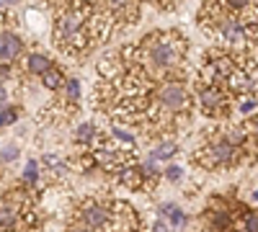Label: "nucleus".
Segmentation results:
<instances>
[{"label": "nucleus", "instance_id": "obj_1", "mask_svg": "<svg viewBox=\"0 0 258 232\" xmlns=\"http://www.w3.org/2000/svg\"><path fill=\"white\" fill-rule=\"evenodd\" d=\"M124 65H135L145 70L153 83H170L181 80L183 75V62L188 52V41L178 31H153L137 44L119 49Z\"/></svg>", "mask_w": 258, "mask_h": 232}, {"label": "nucleus", "instance_id": "obj_2", "mask_svg": "<svg viewBox=\"0 0 258 232\" xmlns=\"http://www.w3.org/2000/svg\"><path fill=\"white\" fill-rule=\"evenodd\" d=\"M52 16V41L62 54L80 59L96 47L88 29V3H57Z\"/></svg>", "mask_w": 258, "mask_h": 232}, {"label": "nucleus", "instance_id": "obj_3", "mask_svg": "<svg viewBox=\"0 0 258 232\" xmlns=\"http://www.w3.org/2000/svg\"><path fill=\"white\" fill-rule=\"evenodd\" d=\"M199 29L214 39V44L230 47V44H248V26L243 16H235L227 11L225 3H207L199 8Z\"/></svg>", "mask_w": 258, "mask_h": 232}, {"label": "nucleus", "instance_id": "obj_4", "mask_svg": "<svg viewBox=\"0 0 258 232\" xmlns=\"http://www.w3.org/2000/svg\"><path fill=\"white\" fill-rule=\"evenodd\" d=\"M150 103L155 109L176 116L181 121H188V111H191V93L186 88L183 80H170V83H160L150 96Z\"/></svg>", "mask_w": 258, "mask_h": 232}, {"label": "nucleus", "instance_id": "obj_5", "mask_svg": "<svg viewBox=\"0 0 258 232\" xmlns=\"http://www.w3.org/2000/svg\"><path fill=\"white\" fill-rule=\"evenodd\" d=\"M240 155H243V147H235L232 142L222 137V132H217L212 139L199 144V150L194 152V163L207 168V171H217V168L235 165L240 160Z\"/></svg>", "mask_w": 258, "mask_h": 232}, {"label": "nucleus", "instance_id": "obj_6", "mask_svg": "<svg viewBox=\"0 0 258 232\" xmlns=\"http://www.w3.org/2000/svg\"><path fill=\"white\" fill-rule=\"evenodd\" d=\"M70 222L91 227L93 232H109V227H111V199H101V196L80 199L73 206Z\"/></svg>", "mask_w": 258, "mask_h": 232}, {"label": "nucleus", "instance_id": "obj_7", "mask_svg": "<svg viewBox=\"0 0 258 232\" xmlns=\"http://www.w3.org/2000/svg\"><path fill=\"white\" fill-rule=\"evenodd\" d=\"M194 96H197V106L204 116H209V119L230 116L232 96L222 86H197L194 88Z\"/></svg>", "mask_w": 258, "mask_h": 232}, {"label": "nucleus", "instance_id": "obj_8", "mask_svg": "<svg viewBox=\"0 0 258 232\" xmlns=\"http://www.w3.org/2000/svg\"><path fill=\"white\" fill-rule=\"evenodd\" d=\"M26 44L24 39H21L13 29H0V65H11L13 59H18L21 54H24Z\"/></svg>", "mask_w": 258, "mask_h": 232}, {"label": "nucleus", "instance_id": "obj_9", "mask_svg": "<svg viewBox=\"0 0 258 232\" xmlns=\"http://www.w3.org/2000/svg\"><path fill=\"white\" fill-rule=\"evenodd\" d=\"M109 11L114 16L116 29L132 26V24H137V18H140V6H135V3H109Z\"/></svg>", "mask_w": 258, "mask_h": 232}, {"label": "nucleus", "instance_id": "obj_10", "mask_svg": "<svg viewBox=\"0 0 258 232\" xmlns=\"http://www.w3.org/2000/svg\"><path fill=\"white\" fill-rule=\"evenodd\" d=\"M54 67V62L47 57V54H41V52H31V54H26V59H24V70L29 72V75H44V72H49Z\"/></svg>", "mask_w": 258, "mask_h": 232}, {"label": "nucleus", "instance_id": "obj_11", "mask_svg": "<svg viewBox=\"0 0 258 232\" xmlns=\"http://www.w3.org/2000/svg\"><path fill=\"white\" fill-rule=\"evenodd\" d=\"M98 137H101V132H98V126L93 121H85L75 129V142L83 147V150H91V147L98 142Z\"/></svg>", "mask_w": 258, "mask_h": 232}, {"label": "nucleus", "instance_id": "obj_12", "mask_svg": "<svg viewBox=\"0 0 258 232\" xmlns=\"http://www.w3.org/2000/svg\"><path fill=\"white\" fill-rule=\"evenodd\" d=\"M41 173H49L57 181V178H62L64 173H68V163L54 152H47V155H41Z\"/></svg>", "mask_w": 258, "mask_h": 232}, {"label": "nucleus", "instance_id": "obj_13", "mask_svg": "<svg viewBox=\"0 0 258 232\" xmlns=\"http://www.w3.org/2000/svg\"><path fill=\"white\" fill-rule=\"evenodd\" d=\"M18 227H24V214L8 204H0V229H18Z\"/></svg>", "mask_w": 258, "mask_h": 232}, {"label": "nucleus", "instance_id": "obj_14", "mask_svg": "<svg viewBox=\"0 0 258 232\" xmlns=\"http://www.w3.org/2000/svg\"><path fill=\"white\" fill-rule=\"evenodd\" d=\"M41 86H44L47 91H62L64 86H68V78H64V70L54 65L49 72L41 75Z\"/></svg>", "mask_w": 258, "mask_h": 232}, {"label": "nucleus", "instance_id": "obj_15", "mask_svg": "<svg viewBox=\"0 0 258 232\" xmlns=\"http://www.w3.org/2000/svg\"><path fill=\"white\" fill-rule=\"evenodd\" d=\"M178 152V147H176V142L173 139H163L158 147H153V150H150V155H153L158 163H165V160H170Z\"/></svg>", "mask_w": 258, "mask_h": 232}, {"label": "nucleus", "instance_id": "obj_16", "mask_svg": "<svg viewBox=\"0 0 258 232\" xmlns=\"http://www.w3.org/2000/svg\"><path fill=\"white\" fill-rule=\"evenodd\" d=\"M62 96L68 98L70 103H75V106H78V103H80V80L70 78V80H68V86L62 88Z\"/></svg>", "mask_w": 258, "mask_h": 232}, {"label": "nucleus", "instance_id": "obj_17", "mask_svg": "<svg viewBox=\"0 0 258 232\" xmlns=\"http://www.w3.org/2000/svg\"><path fill=\"white\" fill-rule=\"evenodd\" d=\"M111 137H114L121 147H124V144H126V147H135V134L129 132V129H121L119 124H114V126H111Z\"/></svg>", "mask_w": 258, "mask_h": 232}, {"label": "nucleus", "instance_id": "obj_18", "mask_svg": "<svg viewBox=\"0 0 258 232\" xmlns=\"http://www.w3.org/2000/svg\"><path fill=\"white\" fill-rule=\"evenodd\" d=\"M238 111H240L243 116L255 114V111H258V98H255V96H240V98H238Z\"/></svg>", "mask_w": 258, "mask_h": 232}, {"label": "nucleus", "instance_id": "obj_19", "mask_svg": "<svg viewBox=\"0 0 258 232\" xmlns=\"http://www.w3.org/2000/svg\"><path fill=\"white\" fill-rule=\"evenodd\" d=\"M168 224H170V229H183V227H188V214L183 212V209L178 206L173 214H170V219H168Z\"/></svg>", "mask_w": 258, "mask_h": 232}, {"label": "nucleus", "instance_id": "obj_20", "mask_svg": "<svg viewBox=\"0 0 258 232\" xmlns=\"http://www.w3.org/2000/svg\"><path fill=\"white\" fill-rule=\"evenodd\" d=\"M240 229H243V232H258V209H253V212H245V214H243Z\"/></svg>", "mask_w": 258, "mask_h": 232}, {"label": "nucleus", "instance_id": "obj_21", "mask_svg": "<svg viewBox=\"0 0 258 232\" xmlns=\"http://www.w3.org/2000/svg\"><path fill=\"white\" fill-rule=\"evenodd\" d=\"M163 178H165L168 183H178V181L183 178V168L176 165V163H170L168 168H163Z\"/></svg>", "mask_w": 258, "mask_h": 232}, {"label": "nucleus", "instance_id": "obj_22", "mask_svg": "<svg viewBox=\"0 0 258 232\" xmlns=\"http://www.w3.org/2000/svg\"><path fill=\"white\" fill-rule=\"evenodd\" d=\"M16 119H18V106L0 111V126H11V124H16Z\"/></svg>", "mask_w": 258, "mask_h": 232}, {"label": "nucleus", "instance_id": "obj_23", "mask_svg": "<svg viewBox=\"0 0 258 232\" xmlns=\"http://www.w3.org/2000/svg\"><path fill=\"white\" fill-rule=\"evenodd\" d=\"M16 158H18V147H13V144H8V147L0 150V163H13Z\"/></svg>", "mask_w": 258, "mask_h": 232}, {"label": "nucleus", "instance_id": "obj_24", "mask_svg": "<svg viewBox=\"0 0 258 232\" xmlns=\"http://www.w3.org/2000/svg\"><path fill=\"white\" fill-rule=\"evenodd\" d=\"M8 86L6 83H0V111H6V109H11V103H8Z\"/></svg>", "mask_w": 258, "mask_h": 232}, {"label": "nucleus", "instance_id": "obj_25", "mask_svg": "<svg viewBox=\"0 0 258 232\" xmlns=\"http://www.w3.org/2000/svg\"><path fill=\"white\" fill-rule=\"evenodd\" d=\"M176 209H178V204H173V201L163 204V206H160V217H163V219H170V214H173Z\"/></svg>", "mask_w": 258, "mask_h": 232}, {"label": "nucleus", "instance_id": "obj_26", "mask_svg": "<svg viewBox=\"0 0 258 232\" xmlns=\"http://www.w3.org/2000/svg\"><path fill=\"white\" fill-rule=\"evenodd\" d=\"M153 232H173V229H170V224H168L165 219H158V222L153 224Z\"/></svg>", "mask_w": 258, "mask_h": 232}, {"label": "nucleus", "instance_id": "obj_27", "mask_svg": "<svg viewBox=\"0 0 258 232\" xmlns=\"http://www.w3.org/2000/svg\"><path fill=\"white\" fill-rule=\"evenodd\" d=\"M64 232H93V229H91V227H83V224H73V222H70Z\"/></svg>", "mask_w": 258, "mask_h": 232}, {"label": "nucleus", "instance_id": "obj_28", "mask_svg": "<svg viewBox=\"0 0 258 232\" xmlns=\"http://www.w3.org/2000/svg\"><path fill=\"white\" fill-rule=\"evenodd\" d=\"M8 75H11V65H6V62H3V65H0V83H3Z\"/></svg>", "mask_w": 258, "mask_h": 232}, {"label": "nucleus", "instance_id": "obj_29", "mask_svg": "<svg viewBox=\"0 0 258 232\" xmlns=\"http://www.w3.org/2000/svg\"><path fill=\"white\" fill-rule=\"evenodd\" d=\"M253 201H258V191H253Z\"/></svg>", "mask_w": 258, "mask_h": 232}, {"label": "nucleus", "instance_id": "obj_30", "mask_svg": "<svg viewBox=\"0 0 258 232\" xmlns=\"http://www.w3.org/2000/svg\"><path fill=\"white\" fill-rule=\"evenodd\" d=\"M255 132H258V121H255Z\"/></svg>", "mask_w": 258, "mask_h": 232}]
</instances>
